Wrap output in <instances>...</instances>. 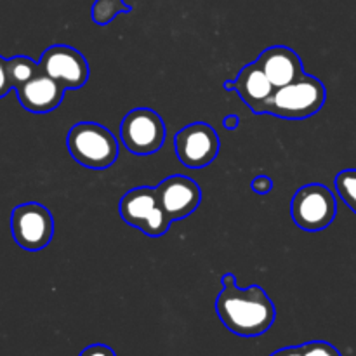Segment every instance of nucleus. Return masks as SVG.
I'll use <instances>...</instances> for the list:
<instances>
[{"label": "nucleus", "instance_id": "1", "mask_svg": "<svg viewBox=\"0 0 356 356\" xmlns=\"http://www.w3.org/2000/svg\"><path fill=\"white\" fill-rule=\"evenodd\" d=\"M216 313L229 332L257 337L271 329L277 316L273 302L259 285L240 289L235 275L222 277V291L216 299Z\"/></svg>", "mask_w": 356, "mask_h": 356}, {"label": "nucleus", "instance_id": "2", "mask_svg": "<svg viewBox=\"0 0 356 356\" xmlns=\"http://www.w3.org/2000/svg\"><path fill=\"white\" fill-rule=\"evenodd\" d=\"M327 99V89L322 80L302 73L294 82L275 89L264 103L261 115L268 113L287 120H302L318 113Z\"/></svg>", "mask_w": 356, "mask_h": 356}, {"label": "nucleus", "instance_id": "3", "mask_svg": "<svg viewBox=\"0 0 356 356\" xmlns=\"http://www.w3.org/2000/svg\"><path fill=\"white\" fill-rule=\"evenodd\" d=\"M66 146L76 163L87 169L103 170L118 159V141L110 129L96 122H80L70 129Z\"/></svg>", "mask_w": 356, "mask_h": 356}, {"label": "nucleus", "instance_id": "4", "mask_svg": "<svg viewBox=\"0 0 356 356\" xmlns=\"http://www.w3.org/2000/svg\"><path fill=\"white\" fill-rule=\"evenodd\" d=\"M118 212L127 225L141 229L146 236H152V238L165 235L172 225L169 216L160 205L156 188L139 186L129 190L122 197Z\"/></svg>", "mask_w": 356, "mask_h": 356}, {"label": "nucleus", "instance_id": "5", "mask_svg": "<svg viewBox=\"0 0 356 356\" xmlns=\"http://www.w3.org/2000/svg\"><path fill=\"white\" fill-rule=\"evenodd\" d=\"M292 219L305 232H320L332 225L337 214L336 197L320 183L301 186L292 198Z\"/></svg>", "mask_w": 356, "mask_h": 356}, {"label": "nucleus", "instance_id": "6", "mask_svg": "<svg viewBox=\"0 0 356 356\" xmlns=\"http://www.w3.org/2000/svg\"><path fill=\"white\" fill-rule=\"evenodd\" d=\"M167 127L152 108H134L120 124V139L134 155H153L165 141Z\"/></svg>", "mask_w": 356, "mask_h": 356}, {"label": "nucleus", "instance_id": "7", "mask_svg": "<svg viewBox=\"0 0 356 356\" xmlns=\"http://www.w3.org/2000/svg\"><path fill=\"white\" fill-rule=\"evenodd\" d=\"M10 232L21 249L37 252L51 243L54 219L47 207L37 202H28L17 205L10 214Z\"/></svg>", "mask_w": 356, "mask_h": 356}, {"label": "nucleus", "instance_id": "8", "mask_svg": "<svg viewBox=\"0 0 356 356\" xmlns=\"http://www.w3.org/2000/svg\"><path fill=\"white\" fill-rule=\"evenodd\" d=\"M177 159L184 167L202 169L211 165L219 153V138L214 127L205 122H195L181 129L174 138Z\"/></svg>", "mask_w": 356, "mask_h": 356}, {"label": "nucleus", "instance_id": "9", "mask_svg": "<svg viewBox=\"0 0 356 356\" xmlns=\"http://www.w3.org/2000/svg\"><path fill=\"white\" fill-rule=\"evenodd\" d=\"M40 68L65 89H80L89 80V63L82 52L70 45L56 44L44 51Z\"/></svg>", "mask_w": 356, "mask_h": 356}, {"label": "nucleus", "instance_id": "10", "mask_svg": "<svg viewBox=\"0 0 356 356\" xmlns=\"http://www.w3.org/2000/svg\"><path fill=\"white\" fill-rule=\"evenodd\" d=\"M160 205L170 221H181L198 209L202 202V190L191 177L169 176L156 186Z\"/></svg>", "mask_w": 356, "mask_h": 356}, {"label": "nucleus", "instance_id": "11", "mask_svg": "<svg viewBox=\"0 0 356 356\" xmlns=\"http://www.w3.org/2000/svg\"><path fill=\"white\" fill-rule=\"evenodd\" d=\"M65 87L44 72L38 73L26 83L17 87V99L24 110L31 113H49L61 104L65 97Z\"/></svg>", "mask_w": 356, "mask_h": 356}, {"label": "nucleus", "instance_id": "12", "mask_svg": "<svg viewBox=\"0 0 356 356\" xmlns=\"http://www.w3.org/2000/svg\"><path fill=\"white\" fill-rule=\"evenodd\" d=\"M256 63L268 76V80L273 83L275 89L294 82L299 75L305 73L301 58L294 49L287 45H273V47L264 49Z\"/></svg>", "mask_w": 356, "mask_h": 356}, {"label": "nucleus", "instance_id": "13", "mask_svg": "<svg viewBox=\"0 0 356 356\" xmlns=\"http://www.w3.org/2000/svg\"><path fill=\"white\" fill-rule=\"evenodd\" d=\"M233 90L238 92V96L242 97L243 103L252 110V113L261 115L264 103L271 97V94L275 92L273 83L268 80V76L264 75L263 70L259 68L256 61L249 63L247 66H243L242 72L238 73L235 80H233Z\"/></svg>", "mask_w": 356, "mask_h": 356}, {"label": "nucleus", "instance_id": "14", "mask_svg": "<svg viewBox=\"0 0 356 356\" xmlns=\"http://www.w3.org/2000/svg\"><path fill=\"white\" fill-rule=\"evenodd\" d=\"M42 72L40 63L33 61V59L26 58V56H14V58L7 59V73H9V80L13 89H17L28 80L37 76Z\"/></svg>", "mask_w": 356, "mask_h": 356}, {"label": "nucleus", "instance_id": "15", "mask_svg": "<svg viewBox=\"0 0 356 356\" xmlns=\"http://www.w3.org/2000/svg\"><path fill=\"white\" fill-rule=\"evenodd\" d=\"M131 10L132 7L125 0H96L90 9V17L99 26H106L118 14H129Z\"/></svg>", "mask_w": 356, "mask_h": 356}, {"label": "nucleus", "instance_id": "16", "mask_svg": "<svg viewBox=\"0 0 356 356\" xmlns=\"http://www.w3.org/2000/svg\"><path fill=\"white\" fill-rule=\"evenodd\" d=\"M336 191L341 200L356 214V169L341 170L337 174Z\"/></svg>", "mask_w": 356, "mask_h": 356}, {"label": "nucleus", "instance_id": "17", "mask_svg": "<svg viewBox=\"0 0 356 356\" xmlns=\"http://www.w3.org/2000/svg\"><path fill=\"white\" fill-rule=\"evenodd\" d=\"M302 356H341L336 346L325 343V341H313L301 346Z\"/></svg>", "mask_w": 356, "mask_h": 356}, {"label": "nucleus", "instance_id": "18", "mask_svg": "<svg viewBox=\"0 0 356 356\" xmlns=\"http://www.w3.org/2000/svg\"><path fill=\"white\" fill-rule=\"evenodd\" d=\"M250 186H252V191H256L257 195H268L273 190V181L268 176H257L254 177Z\"/></svg>", "mask_w": 356, "mask_h": 356}, {"label": "nucleus", "instance_id": "19", "mask_svg": "<svg viewBox=\"0 0 356 356\" xmlns=\"http://www.w3.org/2000/svg\"><path fill=\"white\" fill-rule=\"evenodd\" d=\"M79 356H117L115 351L106 344H90Z\"/></svg>", "mask_w": 356, "mask_h": 356}, {"label": "nucleus", "instance_id": "20", "mask_svg": "<svg viewBox=\"0 0 356 356\" xmlns=\"http://www.w3.org/2000/svg\"><path fill=\"white\" fill-rule=\"evenodd\" d=\"M13 89L9 80V73H7V59L0 58V97L7 96V92Z\"/></svg>", "mask_w": 356, "mask_h": 356}, {"label": "nucleus", "instance_id": "21", "mask_svg": "<svg viewBox=\"0 0 356 356\" xmlns=\"http://www.w3.org/2000/svg\"><path fill=\"white\" fill-rule=\"evenodd\" d=\"M271 356H302L301 346H292V348H284V350L275 351Z\"/></svg>", "mask_w": 356, "mask_h": 356}, {"label": "nucleus", "instance_id": "22", "mask_svg": "<svg viewBox=\"0 0 356 356\" xmlns=\"http://www.w3.org/2000/svg\"><path fill=\"white\" fill-rule=\"evenodd\" d=\"M222 125H225L228 131H235V129L240 125V117H238V115H235V113L228 115V117H225V122H222Z\"/></svg>", "mask_w": 356, "mask_h": 356}, {"label": "nucleus", "instance_id": "23", "mask_svg": "<svg viewBox=\"0 0 356 356\" xmlns=\"http://www.w3.org/2000/svg\"><path fill=\"white\" fill-rule=\"evenodd\" d=\"M222 87H225V90H228V92H233V80H226V82L222 83Z\"/></svg>", "mask_w": 356, "mask_h": 356}]
</instances>
